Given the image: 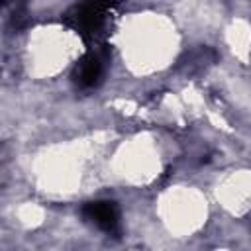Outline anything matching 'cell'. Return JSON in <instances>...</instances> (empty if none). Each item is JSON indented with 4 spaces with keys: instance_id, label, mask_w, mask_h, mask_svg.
Returning a JSON list of instances; mask_svg holds the SVG:
<instances>
[{
    "instance_id": "obj_1",
    "label": "cell",
    "mask_w": 251,
    "mask_h": 251,
    "mask_svg": "<svg viewBox=\"0 0 251 251\" xmlns=\"http://www.w3.org/2000/svg\"><path fill=\"white\" fill-rule=\"evenodd\" d=\"M67 22H69L84 39H92V37L98 33L102 22H104V10L86 0L84 4L76 6V8L67 16Z\"/></svg>"
},
{
    "instance_id": "obj_2",
    "label": "cell",
    "mask_w": 251,
    "mask_h": 251,
    "mask_svg": "<svg viewBox=\"0 0 251 251\" xmlns=\"http://www.w3.org/2000/svg\"><path fill=\"white\" fill-rule=\"evenodd\" d=\"M82 216L104 231H116L118 208L114 202H88L82 208Z\"/></svg>"
},
{
    "instance_id": "obj_3",
    "label": "cell",
    "mask_w": 251,
    "mask_h": 251,
    "mask_svg": "<svg viewBox=\"0 0 251 251\" xmlns=\"http://www.w3.org/2000/svg\"><path fill=\"white\" fill-rule=\"evenodd\" d=\"M100 73H102V65H100L98 57L94 53H88L78 61V65L75 69V82L84 88L94 86L100 78Z\"/></svg>"
},
{
    "instance_id": "obj_4",
    "label": "cell",
    "mask_w": 251,
    "mask_h": 251,
    "mask_svg": "<svg viewBox=\"0 0 251 251\" xmlns=\"http://www.w3.org/2000/svg\"><path fill=\"white\" fill-rule=\"evenodd\" d=\"M88 2H92V4H96L98 8H102V10H106V8H110V6H114V4H118L120 0H88Z\"/></svg>"
}]
</instances>
